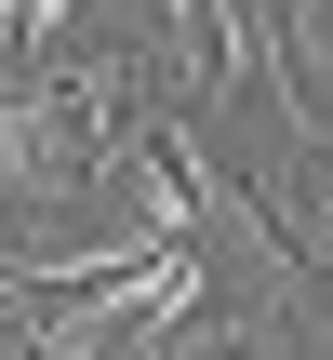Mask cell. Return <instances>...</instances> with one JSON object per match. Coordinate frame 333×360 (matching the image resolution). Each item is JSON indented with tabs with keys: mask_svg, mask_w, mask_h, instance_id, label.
<instances>
[{
	"mask_svg": "<svg viewBox=\"0 0 333 360\" xmlns=\"http://www.w3.org/2000/svg\"><path fill=\"white\" fill-rule=\"evenodd\" d=\"M200 360H254V347H200Z\"/></svg>",
	"mask_w": 333,
	"mask_h": 360,
	"instance_id": "6da1fadb",
	"label": "cell"
}]
</instances>
